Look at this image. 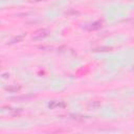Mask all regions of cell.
I'll return each mask as SVG.
<instances>
[{
	"label": "cell",
	"instance_id": "cell-1",
	"mask_svg": "<svg viewBox=\"0 0 134 134\" xmlns=\"http://www.w3.org/2000/svg\"><path fill=\"white\" fill-rule=\"evenodd\" d=\"M47 36V31L45 30V29H40V30H38L37 32H35L34 34V39L35 40H41L42 38H44V37H46Z\"/></svg>",
	"mask_w": 134,
	"mask_h": 134
},
{
	"label": "cell",
	"instance_id": "cell-2",
	"mask_svg": "<svg viewBox=\"0 0 134 134\" xmlns=\"http://www.w3.org/2000/svg\"><path fill=\"white\" fill-rule=\"evenodd\" d=\"M54 106H62V107H64L65 104L64 103H61V104H59V103H51V104H49V107L50 108H53Z\"/></svg>",
	"mask_w": 134,
	"mask_h": 134
}]
</instances>
